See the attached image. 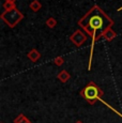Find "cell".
Listing matches in <instances>:
<instances>
[{
	"instance_id": "cell-6",
	"label": "cell",
	"mask_w": 122,
	"mask_h": 123,
	"mask_svg": "<svg viewBox=\"0 0 122 123\" xmlns=\"http://www.w3.org/2000/svg\"><path fill=\"white\" fill-rule=\"evenodd\" d=\"M27 57H28V59H29L31 62H37V61L41 58V54H40V51L37 50V49L32 48L31 50L27 54Z\"/></svg>"
},
{
	"instance_id": "cell-13",
	"label": "cell",
	"mask_w": 122,
	"mask_h": 123,
	"mask_svg": "<svg viewBox=\"0 0 122 123\" xmlns=\"http://www.w3.org/2000/svg\"><path fill=\"white\" fill-rule=\"evenodd\" d=\"M75 123H84V122H83V121H80V120H78V121H76Z\"/></svg>"
},
{
	"instance_id": "cell-5",
	"label": "cell",
	"mask_w": 122,
	"mask_h": 123,
	"mask_svg": "<svg viewBox=\"0 0 122 123\" xmlns=\"http://www.w3.org/2000/svg\"><path fill=\"white\" fill-rule=\"evenodd\" d=\"M116 37H117V33L111 29V28H109V29L105 30L104 32H101V33H98V37H97V41H98V39H101V37H103V39L106 40V41L111 42Z\"/></svg>"
},
{
	"instance_id": "cell-12",
	"label": "cell",
	"mask_w": 122,
	"mask_h": 123,
	"mask_svg": "<svg viewBox=\"0 0 122 123\" xmlns=\"http://www.w3.org/2000/svg\"><path fill=\"white\" fill-rule=\"evenodd\" d=\"M54 63H55L56 65H58V67H61V65L64 64V59H63V57H56L55 59H54Z\"/></svg>"
},
{
	"instance_id": "cell-8",
	"label": "cell",
	"mask_w": 122,
	"mask_h": 123,
	"mask_svg": "<svg viewBox=\"0 0 122 123\" xmlns=\"http://www.w3.org/2000/svg\"><path fill=\"white\" fill-rule=\"evenodd\" d=\"M16 8L15 4V0H6L3 2V9L4 11H9V10H13Z\"/></svg>"
},
{
	"instance_id": "cell-11",
	"label": "cell",
	"mask_w": 122,
	"mask_h": 123,
	"mask_svg": "<svg viewBox=\"0 0 122 123\" xmlns=\"http://www.w3.org/2000/svg\"><path fill=\"white\" fill-rule=\"evenodd\" d=\"M46 26H47L48 28H50V29H53V28H55L56 26H57V24H58V22H57V19L56 18H54V17H49V18H47L46 19Z\"/></svg>"
},
{
	"instance_id": "cell-10",
	"label": "cell",
	"mask_w": 122,
	"mask_h": 123,
	"mask_svg": "<svg viewBox=\"0 0 122 123\" xmlns=\"http://www.w3.org/2000/svg\"><path fill=\"white\" fill-rule=\"evenodd\" d=\"M14 123H32V122L26 117L24 113H20V115L17 116V118L14 119Z\"/></svg>"
},
{
	"instance_id": "cell-2",
	"label": "cell",
	"mask_w": 122,
	"mask_h": 123,
	"mask_svg": "<svg viewBox=\"0 0 122 123\" xmlns=\"http://www.w3.org/2000/svg\"><path fill=\"white\" fill-rule=\"evenodd\" d=\"M80 96L88 102L90 105H94L98 101L102 100L104 91L95 84L94 81H89L79 92Z\"/></svg>"
},
{
	"instance_id": "cell-4",
	"label": "cell",
	"mask_w": 122,
	"mask_h": 123,
	"mask_svg": "<svg viewBox=\"0 0 122 123\" xmlns=\"http://www.w3.org/2000/svg\"><path fill=\"white\" fill-rule=\"evenodd\" d=\"M87 33L83 31L81 29H77L75 30L73 33L71 34V37H70V41L73 43L75 46L77 47H80L81 45H83L85 42L87 41V39H88V37H87Z\"/></svg>"
},
{
	"instance_id": "cell-9",
	"label": "cell",
	"mask_w": 122,
	"mask_h": 123,
	"mask_svg": "<svg viewBox=\"0 0 122 123\" xmlns=\"http://www.w3.org/2000/svg\"><path fill=\"white\" fill-rule=\"evenodd\" d=\"M29 8H30V10H31V11L37 12V11L40 10V9L42 8V4H41V2H40L39 0H33V1L30 2Z\"/></svg>"
},
{
	"instance_id": "cell-3",
	"label": "cell",
	"mask_w": 122,
	"mask_h": 123,
	"mask_svg": "<svg viewBox=\"0 0 122 123\" xmlns=\"http://www.w3.org/2000/svg\"><path fill=\"white\" fill-rule=\"evenodd\" d=\"M0 17H1V19L3 20L6 25H8L10 28H14L24 19V14L17 8H15L13 10L3 11L0 15Z\"/></svg>"
},
{
	"instance_id": "cell-14",
	"label": "cell",
	"mask_w": 122,
	"mask_h": 123,
	"mask_svg": "<svg viewBox=\"0 0 122 123\" xmlns=\"http://www.w3.org/2000/svg\"><path fill=\"white\" fill-rule=\"evenodd\" d=\"M1 123H3V122H1Z\"/></svg>"
},
{
	"instance_id": "cell-7",
	"label": "cell",
	"mask_w": 122,
	"mask_h": 123,
	"mask_svg": "<svg viewBox=\"0 0 122 123\" xmlns=\"http://www.w3.org/2000/svg\"><path fill=\"white\" fill-rule=\"evenodd\" d=\"M57 78L59 79L61 82L65 84V82H67L70 79H71V75H70V73L67 72V70H62V71H60V72L58 73Z\"/></svg>"
},
{
	"instance_id": "cell-1",
	"label": "cell",
	"mask_w": 122,
	"mask_h": 123,
	"mask_svg": "<svg viewBox=\"0 0 122 123\" xmlns=\"http://www.w3.org/2000/svg\"><path fill=\"white\" fill-rule=\"evenodd\" d=\"M115 22L105 13L98 4H94L80 19L78 20V26L86 32L89 37H91V49L90 57H89L88 70H91V63H92L93 50H94V44L97 42L98 32H104L105 30L109 29L114 26Z\"/></svg>"
}]
</instances>
